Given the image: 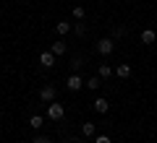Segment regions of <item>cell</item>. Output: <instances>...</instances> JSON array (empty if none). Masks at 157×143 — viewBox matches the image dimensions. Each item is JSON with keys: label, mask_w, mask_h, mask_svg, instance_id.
<instances>
[{"label": "cell", "mask_w": 157, "mask_h": 143, "mask_svg": "<svg viewBox=\"0 0 157 143\" xmlns=\"http://www.w3.org/2000/svg\"><path fill=\"white\" fill-rule=\"evenodd\" d=\"M63 115H66V107L63 104H58V102H50L47 104V120H63Z\"/></svg>", "instance_id": "obj_1"}, {"label": "cell", "mask_w": 157, "mask_h": 143, "mask_svg": "<svg viewBox=\"0 0 157 143\" xmlns=\"http://www.w3.org/2000/svg\"><path fill=\"white\" fill-rule=\"evenodd\" d=\"M97 52H100V55H110L113 50H115V42H113L110 37H102V39H97Z\"/></svg>", "instance_id": "obj_2"}, {"label": "cell", "mask_w": 157, "mask_h": 143, "mask_svg": "<svg viewBox=\"0 0 157 143\" xmlns=\"http://www.w3.org/2000/svg\"><path fill=\"white\" fill-rule=\"evenodd\" d=\"M66 86H68V91H78V88H84V78L78 76V73H71L68 81H66Z\"/></svg>", "instance_id": "obj_3"}, {"label": "cell", "mask_w": 157, "mask_h": 143, "mask_svg": "<svg viewBox=\"0 0 157 143\" xmlns=\"http://www.w3.org/2000/svg\"><path fill=\"white\" fill-rule=\"evenodd\" d=\"M55 96H58L55 86H45V88H42V91H39V99L45 102V104H50V102H55Z\"/></svg>", "instance_id": "obj_4"}, {"label": "cell", "mask_w": 157, "mask_h": 143, "mask_svg": "<svg viewBox=\"0 0 157 143\" xmlns=\"http://www.w3.org/2000/svg\"><path fill=\"white\" fill-rule=\"evenodd\" d=\"M92 107H94V112H100V115H107V112H110V102H107L105 96L94 99V102H92Z\"/></svg>", "instance_id": "obj_5"}, {"label": "cell", "mask_w": 157, "mask_h": 143, "mask_svg": "<svg viewBox=\"0 0 157 143\" xmlns=\"http://www.w3.org/2000/svg\"><path fill=\"white\" fill-rule=\"evenodd\" d=\"M50 52H52V55H66V52H68V44L66 42H63V39H58V42H52V47H50Z\"/></svg>", "instance_id": "obj_6"}, {"label": "cell", "mask_w": 157, "mask_h": 143, "mask_svg": "<svg viewBox=\"0 0 157 143\" xmlns=\"http://www.w3.org/2000/svg\"><path fill=\"white\" fill-rule=\"evenodd\" d=\"M81 135L94 138V135H97V125H94V122H84V125H81Z\"/></svg>", "instance_id": "obj_7"}, {"label": "cell", "mask_w": 157, "mask_h": 143, "mask_svg": "<svg viewBox=\"0 0 157 143\" xmlns=\"http://www.w3.org/2000/svg\"><path fill=\"white\" fill-rule=\"evenodd\" d=\"M39 63L45 68H52L55 65V55H52V52H42V55H39Z\"/></svg>", "instance_id": "obj_8"}, {"label": "cell", "mask_w": 157, "mask_h": 143, "mask_svg": "<svg viewBox=\"0 0 157 143\" xmlns=\"http://www.w3.org/2000/svg\"><path fill=\"white\" fill-rule=\"evenodd\" d=\"M42 125H45V117H42V115H32V117H29V127H34V130H39Z\"/></svg>", "instance_id": "obj_9"}, {"label": "cell", "mask_w": 157, "mask_h": 143, "mask_svg": "<svg viewBox=\"0 0 157 143\" xmlns=\"http://www.w3.org/2000/svg\"><path fill=\"white\" fill-rule=\"evenodd\" d=\"M155 39H157L155 29H144V31H141V42H144V44H152Z\"/></svg>", "instance_id": "obj_10"}, {"label": "cell", "mask_w": 157, "mask_h": 143, "mask_svg": "<svg viewBox=\"0 0 157 143\" xmlns=\"http://www.w3.org/2000/svg\"><path fill=\"white\" fill-rule=\"evenodd\" d=\"M55 31L60 34V37H66V34L71 31V21H58L55 23Z\"/></svg>", "instance_id": "obj_11"}, {"label": "cell", "mask_w": 157, "mask_h": 143, "mask_svg": "<svg viewBox=\"0 0 157 143\" xmlns=\"http://www.w3.org/2000/svg\"><path fill=\"white\" fill-rule=\"evenodd\" d=\"M100 83H102V78H100V76H92L89 81H84V86L89 88V91H97V88H100Z\"/></svg>", "instance_id": "obj_12"}, {"label": "cell", "mask_w": 157, "mask_h": 143, "mask_svg": "<svg viewBox=\"0 0 157 143\" xmlns=\"http://www.w3.org/2000/svg\"><path fill=\"white\" fill-rule=\"evenodd\" d=\"M115 76H118V78H128V76H131V65H128V63H123V65H118Z\"/></svg>", "instance_id": "obj_13"}, {"label": "cell", "mask_w": 157, "mask_h": 143, "mask_svg": "<svg viewBox=\"0 0 157 143\" xmlns=\"http://www.w3.org/2000/svg\"><path fill=\"white\" fill-rule=\"evenodd\" d=\"M97 76H100V78H110V76H113L110 65H105V63H102V65H100V73H97Z\"/></svg>", "instance_id": "obj_14"}, {"label": "cell", "mask_w": 157, "mask_h": 143, "mask_svg": "<svg viewBox=\"0 0 157 143\" xmlns=\"http://www.w3.org/2000/svg\"><path fill=\"white\" fill-rule=\"evenodd\" d=\"M84 16H86V11H84L81 5H76V8H73V18H78V21H81Z\"/></svg>", "instance_id": "obj_15"}, {"label": "cell", "mask_w": 157, "mask_h": 143, "mask_svg": "<svg viewBox=\"0 0 157 143\" xmlns=\"http://www.w3.org/2000/svg\"><path fill=\"white\" fill-rule=\"evenodd\" d=\"M81 65H84V60H81V57H73V63H71L73 73H78V70H81Z\"/></svg>", "instance_id": "obj_16"}, {"label": "cell", "mask_w": 157, "mask_h": 143, "mask_svg": "<svg viewBox=\"0 0 157 143\" xmlns=\"http://www.w3.org/2000/svg\"><path fill=\"white\" fill-rule=\"evenodd\" d=\"M94 143H110V135H105V133L102 135H94Z\"/></svg>", "instance_id": "obj_17"}, {"label": "cell", "mask_w": 157, "mask_h": 143, "mask_svg": "<svg viewBox=\"0 0 157 143\" xmlns=\"http://www.w3.org/2000/svg\"><path fill=\"white\" fill-rule=\"evenodd\" d=\"M73 31H76L78 37H84V31H86V26H84V23H76V29H73Z\"/></svg>", "instance_id": "obj_18"}, {"label": "cell", "mask_w": 157, "mask_h": 143, "mask_svg": "<svg viewBox=\"0 0 157 143\" xmlns=\"http://www.w3.org/2000/svg\"><path fill=\"white\" fill-rule=\"evenodd\" d=\"M32 143H52V141H50V138H45V135H37Z\"/></svg>", "instance_id": "obj_19"}, {"label": "cell", "mask_w": 157, "mask_h": 143, "mask_svg": "<svg viewBox=\"0 0 157 143\" xmlns=\"http://www.w3.org/2000/svg\"><path fill=\"white\" fill-rule=\"evenodd\" d=\"M68 143H81V141H78V138H71V141H68Z\"/></svg>", "instance_id": "obj_20"}, {"label": "cell", "mask_w": 157, "mask_h": 143, "mask_svg": "<svg viewBox=\"0 0 157 143\" xmlns=\"http://www.w3.org/2000/svg\"><path fill=\"white\" fill-rule=\"evenodd\" d=\"M0 133H3V130H0Z\"/></svg>", "instance_id": "obj_21"}]
</instances>
